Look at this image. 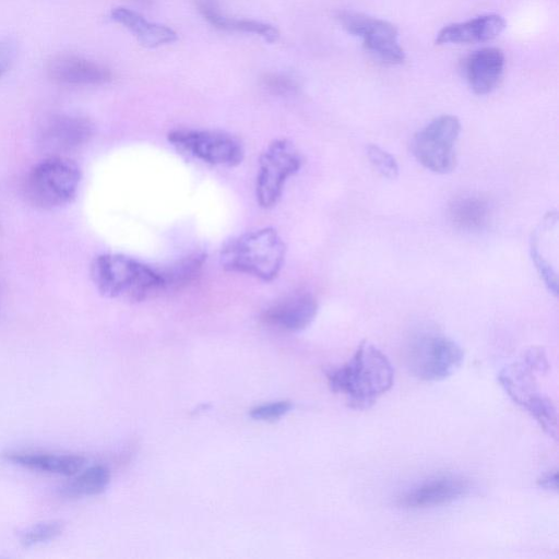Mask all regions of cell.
I'll list each match as a JSON object with an SVG mask.
<instances>
[{
  "label": "cell",
  "instance_id": "cell-1",
  "mask_svg": "<svg viewBox=\"0 0 559 559\" xmlns=\"http://www.w3.org/2000/svg\"><path fill=\"white\" fill-rule=\"evenodd\" d=\"M326 379L350 407L365 409L392 388L394 369L384 353L364 341L347 362L326 371Z\"/></svg>",
  "mask_w": 559,
  "mask_h": 559
},
{
  "label": "cell",
  "instance_id": "cell-2",
  "mask_svg": "<svg viewBox=\"0 0 559 559\" xmlns=\"http://www.w3.org/2000/svg\"><path fill=\"white\" fill-rule=\"evenodd\" d=\"M91 277L97 290L108 298L139 302L165 292L159 269L121 253H103L91 264Z\"/></svg>",
  "mask_w": 559,
  "mask_h": 559
},
{
  "label": "cell",
  "instance_id": "cell-3",
  "mask_svg": "<svg viewBox=\"0 0 559 559\" xmlns=\"http://www.w3.org/2000/svg\"><path fill=\"white\" fill-rule=\"evenodd\" d=\"M286 246L273 227L246 231L223 247L221 263L229 272L271 282L280 274Z\"/></svg>",
  "mask_w": 559,
  "mask_h": 559
},
{
  "label": "cell",
  "instance_id": "cell-4",
  "mask_svg": "<svg viewBox=\"0 0 559 559\" xmlns=\"http://www.w3.org/2000/svg\"><path fill=\"white\" fill-rule=\"evenodd\" d=\"M81 181L79 166L69 157L50 155L36 164L25 180L27 200L41 210H55L71 203Z\"/></svg>",
  "mask_w": 559,
  "mask_h": 559
},
{
  "label": "cell",
  "instance_id": "cell-5",
  "mask_svg": "<svg viewBox=\"0 0 559 559\" xmlns=\"http://www.w3.org/2000/svg\"><path fill=\"white\" fill-rule=\"evenodd\" d=\"M464 353L450 337L437 332H420L408 342L405 360L411 373L425 381H441L462 365Z\"/></svg>",
  "mask_w": 559,
  "mask_h": 559
},
{
  "label": "cell",
  "instance_id": "cell-6",
  "mask_svg": "<svg viewBox=\"0 0 559 559\" xmlns=\"http://www.w3.org/2000/svg\"><path fill=\"white\" fill-rule=\"evenodd\" d=\"M302 158L296 146L286 139L272 141L259 158L255 197L263 209H271L280 201L285 185L299 171Z\"/></svg>",
  "mask_w": 559,
  "mask_h": 559
},
{
  "label": "cell",
  "instance_id": "cell-7",
  "mask_svg": "<svg viewBox=\"0 0 559 559\" xmlns=\"http://www.w3.org/2000/svg\"><path fill=\"white\" fill-rule=\"evenodd\" d=\"M461 122L453 115H441L419 130L412 140L416 159L437 174L452 171L456 165L455 143Z\"/></svg>",
  "mask_w": 559,
  "mask_h": 559
},
{
  "label": "cell",
  "instance_id": "cell-8",
  "mask_svg": "<svg viewBox=\"0 0 559 559\" xmlns=\"http://www.w3.org/2000/svg\"><path fill=\"white\" fill-rule=\"evenodd\" d=\"M532 366L514 362L506 366L498 379L514 403L522 406L539 424L543 430L557 438V411L551 400L543 395L536 386Z\"/></svg>",
  "mask_w": 559,
  "mask_h": 559
},
{
  "label": "cell",
  "instance_id": "cell-9",
  "mask_svg": "<svg viewBox=\"0 0 559 559\" xmlns=\"http://www.w3.org/2000/svg\"><path fill=\"white\" fill-rule=\"evenodd\" d=\"M167 138L189 156L214 166L234 167L245 156L240 141L219 130L176 129Z\"/></svg>",
  "mask_w": 559,
  "mask_h": 559
},
{
  "label": "cell",
  "instance_id": "cell-10",
  "mask_svg": "<svg viewBox=\"0 0 559 559\" xmlns=\"http://www.w3.org/2000/svg\"><path fill=\"white\" fill-rule=\"evenodd\" d=\"M335 19L347 33L361 37L364 47L380 60L390 64L405 60L397 29L390 22L352 11H341Z\"/></svg>",
  "mask_w": 559,
  "mask_h": 559
},
{
  "label": "cell",
  "instance_id": "cell-11",
  "mask_svg": "<svg viewBox=\"0 0 559 559\" xmlns=\"http://www.w3.org/2000/svg\"><path fill=\"white\" fill-rule=\"evenodd\" d=\"M94 134V123L85 116L57 114L46 119L38 139L41 148L50 155L66 156L86 144Z\"/></svg>",
  "mask_w": 559,
  "mask_h": 559
},
{
  "label": "cell",
  "instance_id": "cell-12",
  "mask_svg": "<svg viewBox=\"0 0 559 559\" xmlns=\"http://www.w3.org/2000/svg\"><path fill=\"white\" fill-rule=\"evenodd\" d=\"M468 490L469 481L463 476L439 474L403 492L397 498V504L405 509L435 508L464 497Z\"/></svg>",
  "mask_w": 559,
  "mask_h": 559
},
{
  "label": "cell",
  "instance_id": "cell-13",
  "mask_svg": "<svg viewBox=\"0 0 559 559\" xmlns=\"http://www.w3.org/2000/svg\"><path fill=\"white\" fill-rule=\"evenodd\" d=\"M49 78L64 86H97L111 81V71L90 59L72 53L52 57L47 64Z\"/></svg>",
  "mask_w": 559,
  "mask_h": 559
},
{
  "label": "cell",
  "instance_id": "cell-14",
  "mask_svg": "<svg viewBox=\"0 0 559 559\" xmlns=\"http://www.w3.org/2000/svg\"><path fill=\"white\" fill-rule=\"evenodd\" d=\"M318 312L316 298L306 292L294 293L263 311L261 320L273 328L299 332L314 320Z\"/></svg>",
  "mask_w": 559,
  "mask_h": 559
},
{
  "label": "cell",
  "instance_id": "cell-15",
  "mask_svg": "<svg viewBox=\"0 0 559 559\" xmlns=\"http://www.w3.org/2000/svg\"><path fill=\"white\" fill-rule=\"evenodd\" d=\"M504 53L496 47H486L472 52L464 61V74L471 90L477 95L492 92L504 70Z\"/></svg>",
  "mask_w": 559,
  "mask_h": 559
},
{
  "label": "cell",
  "instance_id": "cell-16",
  "mask_svg": "<svg viewBox=\"0 0 559 559\" xmlns=\"http://www.w3.org/2000/svg\"><path fill=\"white\" fill-rule=\"evenodd\" d=\"M1 456L5 462L23 468L62 476L76 474L86 462L82 455L32 450H8Z\"/></svg>",
  "mask_w": 559,
  "mask_h": 559
},
{
  "label": "cell",
  "instance_id": "cell-17",
  "mask_svg": "<svg viewBox=\"0 0 559 559\" xmlns=\"http://www.w3.org/2000/svg\"><path fill=\"white\" fill-rule=\"evenodd\" d=\"M557 229L558 214L557 212H549L533 231L531 238L532 259L546 286L554 295L558 293V276L556 264L551 259L556 261L557 255L551 254L550 248L557 245V241L552 242L557 237L551 240L557 235Z\"/></svg>",
  "mask_w": 559,
  "mask_h": 559
},
{
  "label": "cell",
  "instance_id": "cell-18",
  "mask_svg": "<svg viewBox=\"0 0 559 559\" xmlns=\"http://www.w3.org/2000/svg\"><path fill=\"white\" fill-rule=\"evenodd\" d=\"M506 27L499 14H485L466 22L453 23L439 31L437 45L484 43L496 38Z\"/></svg>",
  "mask_w": 559,
  "mask_h": 559
},
{
  "label": "cell",
  "instance_id": "cell-19",
  "mask_svg": "<svg viewBox=\"0 0 559 559\" xmlns=\"http://www.w3.org/2000/svg\"><path fill=\"white\" fill-rule=\"evenodd\" d=\"M110 19L126 27L146 48H157L177 40V33L169 26L151 22L142 14L124 7L114 8Z\"/></svg>",
  "mask_w": 559,
  "mask_h": 559
},
{
  "label": "cell",
  "instance_id": "cell-20",
  "mask_svg": "<svg viewBox=\"0 0 559 559\" xmlns=\"http://www.w3.org/2000/svg\"><path fill=\"white\" fill-rule=\"evenodd\" d=\"M198 8L204 20L217 29L253 34L267 43H276L280 38V31L270 23L229 16L204 2L199 3Z\"/></svg>",
  "mask_w": 559,
  "mask_h": 559
},
{
  "label": "cell",
  "instance_id": "cell-21",
  "mask_svg": "<svg viewBox=\"0 0 559 559\" xmlns=\"http://www.w3.org/2000/svg\"><path fill=\"white\" fill-rule=\"evenodd\" d=\"M69 481L59 489L62 497L67 499H78L83 497L96 496L106 490L110 483V471L100 464L82 468Z\"/></svg>",
  "mask_w": 559,
  "mask_h": 559
},
{
  "label": "cell",
  "instance_id": "cell-22",
  "mask_svg": "<svg viewBox=\"0 0 559 559\" xmlns=\"http://www.w3.org/2000/svg\"><path fill=\"white\" fill-rule=\"evenodd\" d=\"M206 261V253L194 251L189 253L169 266L160 269L165 292L180 290L193 283L200 275Z\"/></svg>",
  "mask_w": 559,
  "mask_h": 559
},
{
  "label": "cell",
  "instance_id": "cell-23",
  "mask_svg": "<svg viewBox=\"0 0 559 559\" xmlns=\"http://www.w3.org/2000/svg\"><path fill=\"white\" fill-rule=\"evenodd\" d=\"M452 222L460 228L475 230L481 228L488 219V204L478 197H460L450 205Z\"/></svg>",
  "mask_w": 559,
  "mask_h": 559
},
{
  "label": "cell",
  "instance_id": "cell-24",
  "mask_svg": "<svg viewBox=\"0 0 559 559\" xmlns=\"http://www.w3.org/2000/svg\"><path fill=\"white\" fill-rule=\"evenodd\" d=\"M63 528L61 521L41 522L22 531L19 539L24 547H33L57 538Z\"/></svg>",
  "mask_w": 559,
  "mask_h": 559
},
{
  "label": "cell",
  "instance_id": "cell-25",
  "mask_svg": "<svg viewBox=\"0 0 559 559\" xmlns=\"http://www.w3.org/2000/svg\"><path fill=\"white\" fill-rule=\"evenodd\" d=\"M262 86L271 94L277 96H293L299 92V82L288 73L267 72L261 78Z\"/></svg>",
  "mask_w": 559,
  "mask_h": 559
},
{
  "label": "cell",
  "instance_id": "cell-26",
  "mask_svg": "<svg viewBox=\"0 0 559 559\" xmlns=\"http://www.w3.org/2000/svg\"><path fill=\"white\" fill-rule=\"evenodd\" d=\"M367 156L374 169L388 179L399 176V165L393 155L376 144H369Z\"/></svg>",
  "mask_w": 559,
  "mask_h": 559
},
{
  "label": "cell",
  "instance_id": "cell-27",
  "mask_svg": "<svg viewBox=\"0 0 559 559\" xmlns=\"http://www.w3.org/2000/svg\"><path fill=\"white\" fill-rule=\"evenodd\" d=\"M292 407L293 404L289 401H276L252 407L249 415L255 420H275L287 414Z\"/></svg>",
  "mask_w": 559,
  "mask_h": 559
},
{
  "label": "cell",
  "instance_id": "cell-28",
  "mask_svg": "<svg viewBox=\"0 0 559 559\" xmlns=\"http://www.w3.org/2000/svg\"><path fill=\"white\" fill-rule=\"evenodd\" d=\"M14 58V45L8 40H0V78L9 71Z\"/></svg>",
  "mask_w": 559,
  "mask_h": 559
},
{
  "label": "cell",
  "instance_id": "cell-29",
  "mask_svg": "<svg viewBox=\"0 0 559 559\" xmlns=\"http://www.w3.org/2000/svg\"><path fill=\"white\" fill-rule=\"evenodd\" d=\"M537 484L539 487L546 489V490H555L558 489V474L557 471H549L548 473L544 474L538 480Z\"/></svg>",
  "mask_w": 559,
  "mask_h": 559
}]
</instances>
